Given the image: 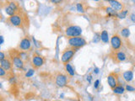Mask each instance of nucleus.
Segmentation results:
<instances>
[{
    "label": "nucleus",
    "instance_id": "nucleus-1",
    "mask_svg": "<svg viewBox=\"0 0 135 101\" xmlns=\"http://www.w3.org/2000/svg\"><path fill=\"white\" fill-rule=\"evenodd\" d=\"M8 21L12 25H14L15 27H20V28H23L25 24L24 18L22 17L20 13H17V14L10 16L9 18L8 19Z\"/></svg>",
    "mask_w": 135,
    "mask_h": 101
},
{
    "label": "nucleus",
    "instance_id": "nucleus-2",
    "mask_svg": "<svg viewBox=\"0 0 135 101\" xmlns=\"http://www.w3.org/2000/svg\"><path fill=\"white\" fill-rule=\"evenodd\" d=\"M69 45L70 47L79 49L83 47L86 45V41L83 37L77 36V37H69Z\"/></svg>",
    "mask_w": 135,
    "mask_h": 101
},
{
    "label": "nucleus",
    "instance_id": "nucleus-3",
    "mask_svg": "<svg viewBox=\"0 0 135 101\" xmlns=\"http://www.w3.org/2000/svg\"><path fill=\"white\" fill-rule=\"evenodd\" d=\"M77 50L78 49L70 47V46L68 49H65L62 52V57H61V61H62V62L64 63V64H67V63H69L72 60V58L74 57V54H75L76 50Z\"/></svg>",
    "mask_w": 135,
    "mask_h": 101
},
{
    "label": "nucleus",
    "instance_id": "nucleus-4",
    "mask_svg": "<svg viewBox=\"0 0 135 101\" xmlns=\"http://www.w3.org/2000/svg\"><path fill=\"white\" fill-rule=\"evenodd\" d=\"M65 34L68 37H77L80 36L82 34L81 27L77 26V25H71L68 27L65 31Z\"/></svg>",
    "mask_w": 135,
    "mask_h": 101
},
{
    "label": "nucleus",
    "instance_id": "nucleus-5",
    "mask_svg": "<svg viewBox=\"0 0 135 101\" xmlns=\"http://www.w3.org/2000/svg\"><path fill=\"white\" fill-rule=\"evenodd\" d=\"M122 45V41L121 37L118 35H113L112 37L111 38V46L113 50H118Z\"/></svg>",
    "mask_w": 135,
    "mask_h": 101
},
{
    "label": "nucleus",
    "instance_id": "nucleus-6",
    "mask_svg": "<svg viewBox=\"0 0 135 101\" xmlns=\"http://www.w3.org/2000/svg\"><path fill=\"white\" fill-rule=\"evenodd\" d=\"M32 66L34 68H39L45 63V59L42 57L41 55H36L35 54L32 57Z\"/></svg>",
    "mask_w": 135,
    "mask_h": 101
},
{
    "label": "nucleus",
    "instance_id": "nucleus-7",
    "mask_svg": "<svg viewBox=\"0 0 135 101\" xmlns=\"http://www.w3.org/2000/svg\"><path fill=\"white\" fill-rule=\"evenodd\" d=\"M31 47V41L30 40V38L28 37H25L21 40L20 43L19 45V48L21 50H24V52H26V50H30Z\"/></svg>",
    "mask_w": 135,
    "mask_h": 101
},
{
    "label": "nucleus",
    "instance_id": "nucleus-8",
    "mask_svg": "<svg viewBox=\"0 0 135 101\" xmlns=\"http://www.w3.org/2000/svg\"><path fill=\"white\" fill-rule=\"evenodd\" d=\"M12 61H13V64L16 67L17 69H23L24 68V62L23 60L19 56V52L16 55H14L12 56Z\"/></svg>",
    "mask_w": 135,
    "mask_h": 101
},
{
    "label": "nucleus",
    "instance_id": "nucleus-9",
    "mask_svg": "<svg viewBox=\"0 0 135 101\" xmlns=\"http://www.w3.org/2000/svg\"><path fill=\"white\" fill-rule=\"evenodd\" d=\"M68 78L67 76L62 73H58L56 77V84L60 88H63L67 85Z\"/></svg>",
    "mask_w": 135,
    "mask_h": 101
},
{
    "label": "nucleus",
    "instance_id": "nucleus-10",
    "mask_svg": "<svg viewBox=\"0 0 135 101\" xmlns=\"http://www.w3.org/2000/svg\"><path fill=\"white\" fill-rule=\"evenodd\" d=\"M107 83L110 88L113 89L114 88L117 86V75L115 73H111L107 77Z\"/></svg>",
    "mask_w": 135,
    "mask_h": 101
},
{
    "label": "nucleus",
    "instance_id": "nucleus-11",
    "mask_svg": "<svg viewBox=\"0 0 135 101\" xmlns=\"http://www.w3.org/2000/svg\"><path fill=\"white\" fill-rule=\"evenodd\" d=\"M110 5L112 8H114L117 13L118 12H121L123 10L124 8V5L122 4V3H120L119 1H117V0H112V1L109 2Z\"/></svg>",
    "mask_w": 135,
    "mask_h": 101
},
{
    "label": "nucleus",
    "instance_id": "nucleus-12",
    "mask_svg": "<svg viewBox=\"0 0 135 101\" xmlns=\"http://www.w3.org/2000/svg\"><path fill=\"white\" fill-rule=\"evenodd\" d=\"M0 65H1V67H3V68L4 70H6L7 72L10 71L12 69V62L9 59L5 58L4 60L0 61Z\"/></svg>",
    "mask_w": 135,
    "mask_h": 101
},
{
    "label": "nucleus",
    "instance_id": "nucleus-13",
    "mask_svg": "<svg viewBox=\"0 0 135 101\" xmlns=\"http://www.w3.org/2000/svg\"><path fill=\"white\" fill-rule=\"evenodd\" d=\"M114 58H115V61L117 62H124L126 60V54L122 52H117L114 54Z\"/></svg>",
    "mask_w": 135,
    "mask_h": 101
},
{
    "label": "nucleus",
    "instance_id": "nucleus-14",
    "mask_svg": "<svg viewBox=\"0 0 135 101\" xmlns=\"http://www.w3.org/2000/svg\"><path fill=\"white\" fill-rule=\"evenodd\" d=\"M124 80L126 82H131L133 78V73L131 70L128 71H126L123 73V75H122Z\"/></svg>",
    "mask_w": 135,
    "mask_h": 101
},
{
    "label": "nucleus",
    "instance_id": "nucleus-15",
    "mask_svg": "<svg viewBox=\"0 0 135 101\" xmlns=\"http://www.w3.org/2000/svg\"><path fill=\"white\" fill-rule=\"evenodd\" d=\"M105 11L107 12V14L109 17H117L118 13L114 9V8H112V7H105Z\"/></svg>",
    "mask_w": 135,
    "mask_h": 101
},
{
    "label": "nucleus",
    "instance_id": "nucleus-16",
    "mask_svg": "<svg viewBox=\"0 0 135 101\" xmlns=\"http://www.w3.org/2000/svg\"><path fill=\"white\" fill-rule=\"evenodd\" d=\"M100 38H101V41H103L104 43H108L109 42V35L108 32L107 31H103L100 33Z\"/></svg>",
    "mask_w": 135,
    "mask_h": 101
},
{
    "label": "nucleus",
    "instance_id": "nucleus-17",
    "mask_svg": "<svg viewBox=\"0 0 135 101\" xmlns=\"http://www.w3.org/2000/svg\"><path fill=\"white\" fill-rule=\"evenodd\" d=\"M113 93L114 94H122L125 91V88L121 86V85H117V87H115L113 88Z\"/></svg>",
    "mask_w": 135,
    "mask_h": 101
},
{
    "label": "nucleus",
    "instance_id": "nucleus-18",
    "mask_svg": "<svg viewBox=\"0 0 135 101\" xmlns=\"http://www.w3.org/2000/svg\"><path fill=\"white\" fill-rule=\"evenodd\" d=\"M8 5L9 6V7H11L16 13H20V7H19L18 3H17L16 2H15V1H10V2H8Z\"/></svg>",
    "mask_w": 135,
    "mask_h": 101
},
{
    "label": "nucleus",
    "instance_id": "nucleus-19",
    "mask_svg": "<svg viewBox=\"0 0 135 101\" xmlns=\"http://www.w3.org/2000/svg\"><path fill=\"white\" fill-rule=\"evenodd\" d=\"M121 35L124 38H128L130 36V29L128 28H123L121 31Z\"/></svg>",
    "mask_w": 135,
    "mask_h": 101
},
{
    "label": "nucleus",
    "instance_id": "nucleus-20",
    "mask_svg": "<svg viewBox=\"0 0 135 101\" xmlns=\"http://www.w3.org/2000/svg\"><path fill=\"white\" fill-rule=\"evenodd\" d=\"M65 68L68 72V73H69V75L71 76H74V70L73 68V67H72L69 63H67V64H65Z\"/></svg>",
    "mask_w": 135,
    "mask_h": 101
},
{
    "label": "nucleus",
    "instance_id": "nucleus-21",
    "mask_svg": "<svg viewBox=\"0 0 135 101\" xmlns=\"http://www.w3.org/2000/svg\"><path fill=\"white\" fill-rule=\"evenodd\" d=\"M128 11L127 10V9H123V10L121 11V12H118V14H117V18H118V19H125L126 17H127V14H128Z\"/></svg>",
    "mask_w": 135,
    "mask_h": 101
},
{
    "label": "nucleus",
    "instance_id": "nucleus-22",
    "mask_svg": "<svg viewBox=\"0 0 135 101\" xmlns=\"http://www.w3.org/2000/svg\"><path fill=\"white\" fill-rule=\"evenodd\" d=\"M5 13L8 14V15H9V16H12V15H14L15 14H17V13L13 9V8L11 7H9L8 5H7L5 7Z\"/></svg>",
    "mask_w": 135,
    "mask_h": 101
},
{
    "label": "nucleus",
    "instance_id": "nucleus-23",
    "mask_svg": "<svg viewBox=\"0 0 135 101\" xmlns=\"http://www.w3.org/2000/svg\"><path fill=\"white\" fill-rule=\"evenodd\" d=\"M19 56H20V57L22 59V60H25V59H27L28 58V55H27V53L25 52H24V50H21L20 52H19Z\"/></svg>",
    "mask_w": 135,
    "mask_h": 101
},
{
    "label": "nucleus",
    "instance_id": "nucleus-24",
    "mask_svg": "<svg viewBox=\"0 0 135 101\" xmlns=\"http://www.w3.org/2000/svg\"><path fill=\"white\" fill-rule=\"evenodd\" d=\"M100 41H101L100 34H99V33H95V36H94V40H93V42H95V43H97V42H99Z\"/></svg>",
    "mask_w": 135,
    "mask_h": 101
},
{
    "label": "nucleus",
    "instance_id": "nucleus-25",
    "mask_svg": "<svg viewBox=\"0 0 135 101\" xmlns=\"http://www.w3.org/2000/svg\"><path fill=\"white\" fill-rule=\"evenodd\" d=\"M34 73H35V70L34 69H30L27 71V73H25V77L26 78H31L32 77V76L34 75Z\"/></svg>",
    "mask_w": 135,
    "mask_h": 101
},
{
    "label": "nucleus",
    "instance_id": "nucleus-26",
    "mask_svg": "<svg viewBox=\"0 0 135 101\" xmlns=\"http://www.w3.org/2000/svg\"><path fill=\"white\" fill-rule=\"evenodd\" d=\"M76 8H77V10L79 12V13H84V8H83V5H82V3H77V5H76Z\"/></svg>",
    "mask_w": 135,
    "mask_h": 101
},
{
    "label": "nucleus",
    "instance_id": "nucleus-27",
    "mask_svg": "<svg viewBox=\"0 0 135 101\" xmlns=\"http://www.w3.org/2000/svg\"><path fill=\"white\" fill-rule=\"evenodd\" d=\"M6 73H7V71H6V70H4V69L3 68V67H0V77H1V78H3L4 76H5Z\"/></svg>",
    "mask_w": 135,
    "mask_h": 101
},
{
    "label": "nucleus",
    "instance_id": "nucleus-28",
    "mask_svg": "<svg viewBox=\"0 0 135 101\" xmlns=\"http://www.w3.org/2000/svg\"><path fill=\"white\" fill-rule=\"evenodd\" d=\"M126 89L128 90V91H130V92H133V91H135V88H134L133 86H131V85H127V86H126Z\"/></svg>",
    "mask_w": 135,
    "mask_h": 101
},
{
    "label": "nucleus",
    "instance_id": "nucleus-29",
    "mask_svg": "<svg viewBox=\"0 0 135 101\" xmlns=\"http://www.w3.org/2000/svg\"><path fill=\"white\" fill-rule=\"evenodd\" d=\"M63 0H50V2L52 3H54V4H59L61 3Z\"/></svg>",
    "mask_w": 135,
    "mask_h": 101
},
{
    "label": "nucleus",
    "instance_id": "nucleus-30",
    "mask_svg": "<svg viewBox=\"0 0 135 101\" xmlns=\"http://www.w3.org/2000/svg\"><path fill=\"white\" fill-rule=\"evenodd\" d=\"M99 84H100V80H99V79L95 80V83H94V88H98Z\"/></svg>",
    "mask_w": 135,
    "mask_h": 101
},
{
    "label": "nucleus",
    "instance_id": "nucleus-31",
    "mask_svg": "<svg viewBox=\"0 0 135 101\" xmlns=\"http://www.w3.org/2000/svg\"><path fill=\"white\" fill-rule=\"evenodd\" d=\"M130 19L132 20V22L135 23V14H134V13H133V14H130Z\"/></svg>",
    "mask_w": 135,
    "mask_h": 101
},
{
    "label": "nucleus",
    "instance_id": "nucleus-32",
    "mask_svg": "<svg viewBox=\"0 0 135 101\" xmlns=\"http://www.w3.org/2000/svg\"><path fill=\"white\" fill-rule=\"evenodd\" d=\"M5 59V55H4V53L3 52H0V61H2V60H4Z\"/></svg>",
    "mask_w": 135,
    "mask_h": 101
},
{
    "label": "nucleus",
    "instance_id": "nucleus-33",
    "mask_svg": "<svg viewBox=\"0 0 135 101\" xmlns=\"http://www.w3.org/2000/svg\"><path fill=\"white\" fill-rule=\"evenodd\" d=\"M15 82V77H10V78H9V83L11 84H14Z\"/></svg>",
    "mask_w": 135,
    "mask_h": 101
},
{
    "label": "nucleus",
    "instance_id": "nucleus-34",
    "mask_svg": "<svg viewBox=\"0 0 135 101\" xmlns=\"http://www.w3.org/2000/svg\"><path fill=\"white\" fill-rule=\"evenodd\" d=\"M87 81H88V83H91V80H92V77H91V75H88L87 76Z\"/></svg>",
    "mask_w": 135,
    "mask_h": 101
},
{
    "label": "nucleus",
    "instance_id": "nucleus-35",
    "mask_svg": "<svg viewBox=\"0 0 135 101\" xmlns=\"http://www.w3.org/2000/svg\"><path fill=\"white\" fill-rule=\"evenodd\" d=\"M32 40H33V41H34V44H35V46H36V47H39V45L37 44V41H36V39H35V38L33 37V38H32Z\"/></svg>",
    "mask_w": 135,
    "mask_h": 101
},
{
    "label": "nucleus",
    "instance_id": "nucleus-36",
    "mask_svg": "<svg viewBox=\"0 0 135 101\" xmlns=\"http://www.w3.org/2000/svg\"><path fill=\"white\" fill-rule=\"evenodd\" d=\"M94 73L95 74H97V73H99V68H98V67H95V68H94Z\"/></svg>",
    "mask_w": 135,
    "mask_h": 101
},
{
    "label": "nucleus",
    "instance_id": "nucleus-37",
    "mask_svg": "<svg viewBox=\"0 0 135 101\" xmlns=\"http://www.w3.org/2000/svg\"><path fill=\"white\" fill-rule=\"evenodd\" d=\"M0 39H1V44H3V37L1 36H0Z\"/></svg>",
    "mask_w": 135,
    "mask_h": 101
},
{
    "label": "nucleus",
    "instance_id": "nucleus-38",
    "mask_svg": "<svg viewBox=\"0 0 135 101\" xmlns=\"http://www.w3.org/2000/svg\"><path fill=\"white\" fill-rule=\"evenodd\" d=\"M104 1H105V2H110V1H112V0H104Z\"/></svg>",
    "mask_w": 135,
    "mask_h": 101
},
{
    "label": "nucleus",
    "instance_id": "nucleus-39",
    "mask_svg": "<svg viewBox=\"0 0 135 101\" xmlns=\"http://www.w3.org/2000/svg\"><path fill=\"white\" fill-rule=\"evenodd\" d=\"M94 1H95V2H98V1H99V0H94Z\"/></svg>",
    "mask_w": 135,
    "mask_h": 101
},
{
    "label": "nucleus",
    "instance_id": "nucleus-40",
    "mask_svg": "<svg viewBox=\"0 0 135 101\" xmlns=\"http://www.w3.org/2000/svg\"><path fill=\"white\" fill-rule=\"evenodd\" d=\"M132 1H133V3H135V0H132Z\"/></svg>",
    "mask_w": 135,
    "mask_h": 101
},
{
    "label": "nucleus",
    "instance_id": "nucleus-41",
    "mask_svg": "<svg viewBox=\"0 0 135 101\" xmlns=\"http://www.w3.org/2000/svg\"><path fill=\"white\" fill-rule=\"evenodd\" d=\"M49 1H50V0H49Z\"/></svg>",
    "mask_w": 135,
    "mask_h": 101
}]
</instances>
